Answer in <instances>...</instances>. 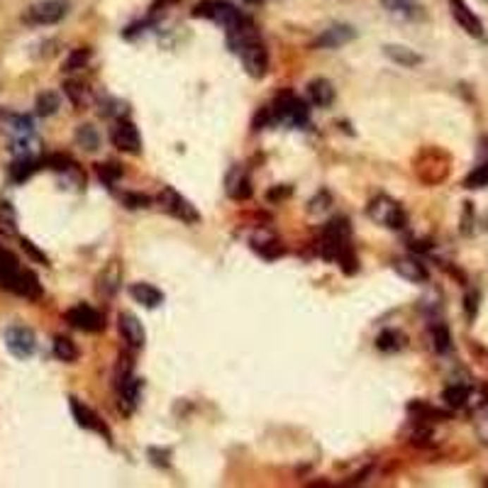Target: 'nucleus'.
Listing matches in <instances>:
<instances>
[{
	"instance_id": "f257e3e1",
	"label": "nucleus",
	"mask_w": 488,
	"mask_h": 488,
	"mask_svg": "<svg viewBox=\"0 0 488 488\" xmlns=\"http://www.w3.org/2000/svg\"><path fill=\"white\" fill-rule=\"evenodd\" d=\"M159 205H161L164 213H169L171 217H176V220L185 222V225L200 222V213L195 210V205L190 203L185 195L178 193L176 188H171V185H164L161 188V193H159Z\"/></svg>"
},
{
	"instance_id": "f03ea898",
	"label": "nucleus",
	"mask_w": 488,
	"mask_h": 488,
	"mask_svg": "<svg viewBox=\"0 0 488 488\" xmlns=\"http://www.w3.org/2000/svg\"><path fill=\"white\" fill-rule=\"evenodd\" d=\"M193 18H208L213 23L222 25L225 30H232L244 20L240 10L232 3H227V0H203V3H198L193 8Z\"/></svg>"
},
{
	"instance_id": "7ed1b4c3",
	"label": "nucleus",
	"mask_w": 488,
	"mask_h": 488,
	"mask_svg": "<svg viewBox=\"0 0 488 488\" xmlns=\"http://www.w3.org/2000/svg\"><path fill=\"white\" fill-rule=\"evenodd\" d=\"M272 115H274V120H279V122H286V125H291V127H300L307 122V105L298 98V95L286 91L276 98Z\"/></svg>"
},
{
	"instance_id": "20e7f679",
	"label": "nucleus",
	"mask_w": 488,
	"mask_h": 488,
	"mask_svg": "<svg viewBox=\"0 0 488 488\" xmlns=\"http://www.w3.org/2000/svg\"><path fill=\"white\" fill-rule=\"evenodd\" d=\"M369 217L376 222H381L384 227H391V230H401V227H405V213H403V208L396 203V200H391L389 195H379V198H374L369 203Z\"/></svg>"
},
{
	"instance_id": "39448f33",
	"label": "nucleus",
	"mask_w": 488,
	"mask_h": 488,
	"mask_svg": "<svg viewBox=\"0 0 488 488\" xmlns=\"http://www.w3.org/2000/svg\"><path fill=\"white\" fill-rule=\"evenodd\" d=\"M237 54H240V59L244 63V71H247L252 78H264V76H267V71H269V51L259 39L247 42V44L237 49Z\"/></svg>"
},
{
	"instance_id": "423d86ee",
	"label": "nucleus",
	"mask_w": 488,
	"mask_h": 488,
	"mask_svg": "<svg viewBox=\"0 0 488 488\" xmlns=\"http://www.w3.org/2000/svg\"><path fill=\"white\" fill-rule=\"evenodd\" d=\"M5 347L15 359H30L37 349V337L28 325H10L5 330Z\"/></svg>"
},
{
	"instance_id": "0eeeda50",
	"label": "nucleus",
	"mask_w": 488,
	"mask_h": 488,
	"mask_svg": "<svg viewBox=\"0 0 488 488\" xmlns=\"http://www.w3.org/2000/svg\"><path fill=\"white\" fill-rule=\"evenodd\" d=\"M66 10H68L66 0H42V3H35L32 8H28V13H25V23L56 25L59 20H63Z\"/></svg>"
},
{
	"instance_id": "6e6552de",
	"label": "nucleus",
	"mask_w": 488,
	"mask_h": 488,
	"mask_svg": "<svg viewBox=\"0 0 488 488\" xmlns=\"http://www.w3.org/2000/svg\"><path fill=\"white\" fill-rule=\"evenodd\" d=\"M66 322L71 327H76V330H83V332H100L105 327L103 322V315H100L95 307L91 305H73L66 310Z\"/></svg>"
},
{
	"instance_id": "1a4fd4ad",
	"label": "nucleus",
	"mask_w": 488,
	"mask_h": 488,
	"mask_svg": "<svg viewBox=\"0 0 488 488\" xmlns=\"http://www.w3.org/2000/svg\"><path fill=\"white\" fill-rule=\"evenodd\" d=\"M113 145L120 152H127V154L142 152V137H140V130L135 127V122L118 120V125L113 127Z\"/></svg>"
},
{
	"instance_id": "9d476101",
	"label": "nucleus",
	"mask_w": 488,
	"mask_h": 488,
	"mask_svg": "<svg viewBox=\"0 0 488 488\" xmlns=\"http://www.w3.org/2000/svg\"><path fill=\"white\" fill-rule=\"evenodd\" d=\"M118 330H120L122 339L127 342V347H132V349L145 347L147 332H145V327H142V322H140V317H137V315H132V312H120Z\"/></svg>"
},
{
	"instance_id": "9b49d317",
	"label": "nucleus",
	"mask_w": 488,
	"mask_h": 488,
	"mask_svg": "<svg viewBox=\"0 0 488 488\" xmlns=\"http://www.w3.org/2000/svg\"><path fill=\"white\" fill-rule=\"evenodd\" d=\"M225 190L232 200H249L252 198V178L244 166H232L225 178Z\"/></svg>"
},
{
	"instance_id": "f8f14e48",
	"label": "nucleus",
	"mask_w": 488,
	"mask_h": 488,
	"mask_svg": "<svg viewBox=\"0 0 488 488\" xmlns=\"http://www.w3.org/2000/svg\"><path fill=\"white\" fill-rule=\"evenodd\" d=\"M449 8H452L454 20L461 25V30L471 37H484V23L474 15V10L464 3V0H449Z\"/></svg>"
},
{
	"instance_id": "ddd939ff",
	"label": "nucleus",
	"mask_w": 488,
	"mask_h": 488,
	"mask_svg": "<svg viewBox=\"0 0 488 488\" xmlns=\"http://www.w3.org/2000/svg\"><path fill=\"white\" fill-rule=\"evenodd\" d=\"M68 403H71V413H73V417H76L78 427L93 429V432H100V434H105V437L110 439V432H108V427H105V422L100 420L98 415H95L91 408L83 405V403L78 401V398H68Z\"/></svg>"
},
{
	"instance_id": "4468645a",
	"label": "nucleus",
	"mask_w": 488,
	"mask_h": 488,
	"mask_svg": "<svg viewBox=\"0 0 488 488\" xmlns=\"http://www.w3.org/2000/svg\"><path fill=\"white\" fill-rule=\"evenodd\" d=\"M357 37V30L349 28V25H332L322 32L315 39V47H322V49H337V47H344Z\"/></svg>"
},
{
	"instance_id": "2eb2a0df",
	"label": "nucleus",
	"mask_w": 488,
	"mask_h": 488,
	"mask_svg": "<svg viewBox=\"0 0 488 488\" xmlns=\"http://www.w3.org/2000/svg\"><path fill=\"white\" fill-rule=\"evenodd\" d=\"M118 389H120V410L130 415V413L137 408V403H140L142 381L130 374V376H125V379L118 381Z\"/></svg>"
},
{
	"instance_id": "dca6fc26",
	"label": "nucleus",
	"mask_w": 488,
	"mask_h": 488,
	"mask_svg": "<svg viewBox=\"0 0 488 488\" xmlns=\"http://www.w3.org/2000/svg\"><path fill=\"white\" fill-rule=\"evenodd\" d=\"M394 269H396V274L401 276V279L410 281V283H422V281L429 279L425 264L417 262L415 257H401V259H396Z\"/></svg>"
},
{
	"instance_id": "f3484780",
	"label": "nucleus",
	"mask_w": 488,
	"mask_h": 488,
	"mask_svg": "<svg viewBox=\"0 0 488 488\" xmlns=\"http://www.w3.org/2000/svg\"><path fill=\"white\" fill-rule=\"evenodd\" d=\"M120 283H122V267L118 259H113V262L103 269V274L98 276V291L110 298V295L118 293Z\"/></svg>"
},
{
	"instance_id": "a211bd4d",
	"label": "nucleus",
	"mask_w": 488,
	"mask_h": 488,
	"mask_svg": "<svg viewBox=\"0 0 488 488\" xmlns=\"http://www.w3.org/2000/svg\"><path fill=\"white\" fill-rule=\"evenodd\" d=\"M130 295L145 307H159L164 303L161 291H159L157 286H152V283H145V281H140V283H132L130 286Z\"/></svg>"
},
{
	"instance_id": "6ab92c4d",
	"label": "nucleus",
	"mask_w": 488,
	"mask_h": 488,
	"mask_svg": "<svg viewBox=\"0 0 488 488\" xmlns=\"http://www.w3.org/2000/svg\"><path fill=\"white\" fill-rule=\"evenodd\" d=\"M307 93H310V100L317 108H327V105H332V100H335V88H332V83L327 81V78H315V81H310Z\"/></svg>"
},
{
	"instance_id": "aec40b11",
	"label": "nucleus",
	"mask_w": 488,
	"mask_h": 488,
	"mask_svg": "<svg viewBox=\"0 0 488 488\" xmlns=\"http://www.w3.org/2000/svg\"><path fill=\"white\" fill-rule=\"evenodd\" d=\"M384 54L389 56L391 61H396L398 66H417L422 61L420 54H415L413 49L408 47H401V44H386L384 47Z\"/></svg>"
},
{
	"instance_id": "412c9836",
	"label": "nucleus",
	"mask_w": 488,
	"mask_h": 488,
	"mask_svg": "<svg viewBox=\"0 0 488 488\" xmlns=\"http://www.w3.org/2000/svg\"><path fill=\"white\" fill-rule=\"evenodd\" d=\"M384 8L394 15H401V18H408V20H415V18H422V8L415 3V0H381Z\"/></svg>"
},
{
	"instance_id": "4be33fe9",
	"label": "nucleus",
	"mask_w": 488,
	"mask_h": 488,
	"mask_svg": "<svg viewBox=\"0 0 488 488\" xmlns=\"http://www.w3.org/2000/svg\"><path fill=\"white\" fill-rule=\"evenodd\" d=\"M35 171H37V161H35L32 157H18V159H15L13 166H10V176H13L15 183L28 181V178H30Z\"/></svg>"
},
{
	"instance_id": "5701e85b",
	"label": "nucleus",
	"mask_w": 488,
	"mask_h": 488,
	"mask_svg": "<svg viewBox=\"0 0 488 488\" xmlns=\"http://www.w3.org/2000/svg\"><path fill=\"white\" fill-rule=\"evenodd\" d=\"M54 354H56V359H59V362L71 364V362H76V359H78V347L73 344V339H68L63 335H56L54 337Z\"/></svg>"
},
{
	"instance_id": "b1692460",
	"label": "nucleus",
	"mask_w": 488,
	"mask_h": 488,
	"mask_svg": "<svg viewBox=\"0 0 488 488\" xmlns=\"http://www.w3.org/2000/svg\"><path fill=\"white\" fill-rule=\"evenodd\" d=\"M59 105H61V98L54 91H44L37 95V115H42V118L54 115L59 110Z\"/></svg>"
},
{
	"instance_id": "393cba45",
	"label": "nucleus",
	"mask_w": 488,
	"mask_h": 488,
	"mask_svg": "<svg viewBox=\"0 0 488 488\" xmlns=\"http://www.w3.org/2000/svg\"><path fill=\"white\" fill-rule=\"evenodd\" d=\"M469 396H471L469 386H461V384L449 386V389H444V394H442L444 403H447L449 408H464L466 401H469Z\"/></svg>"
},
{
	"instance_id": "a878e982",
	"label": "nucleus",
	"mask_w": 488,
	"mask_h": 488,
	"mask_svg": "<svg viewBox=\"0 0 488 488\" xmlns=\"http://www.w3.org/2000/svg\"><path fill=\"white\" fill-rule=\"evenodd\" d=\"M76 142L83 147L86 152H95L100 147V135L93 125H81L76 130Z\"/></svg>"
},
{
	"instance_id": "bb28decb",
	"label": "nucleus",
	"mask_w": 488,
	"mask_h": 488,
	"mask_svg": "<svg viewBox=\"0 0 488 488\" xmlns=\"http://www.w3.org/2000/svg\"><path fill=\"white\" fill-rule=\"evenodd\" d=\"M63 93L68 95V100H71L78 110L86 108V103H88L86 86H81V83H76V81H66V83H63Z\"/></svg>"
},
{
	"instance_id": "cd10ccee",
	"label": "nucleus",
	"mask_w": 488,
	"mask_h": 488,
	"mask_svg": "<svg viewBox=\"0 0 488 488\" xmlns=\"http://www.w3.org/2000/svg\"><path fill=\"white\" fill-rule=\"evenodd\" d=\"M376 347H379L381 352H398V349L403 347V335L396 330H384L379 335V339H376Z\"/></svg>"
},
{
	"instance_id": "c85d7f7f",
	"label": "nucleus",
	"mask_w": 488,
	"mask_h": 488,
	"mask_svg": "<svg viewBox=\"0 0 488 488\" xmlns=\"http://www.w3.org/2000/svg\"><path fill=\"white\" fill-rule=\"evenodd\" d=\"M0 232L3 235H15L18 232V217L10 203H0Z\"/></svg>"
},
{
	"instance_id": "c756f323",
	"label": "nucleus",
	"mask_w": 488,
	"mask_h": 488,
	"mask_svg": "<svg viewBox=\"0 0 488 488\" xmlns=\"http://www.w3.org/2000/svg\"><path fill=\"white\" fill-rule=\"evenodd\" d=\"M88 59H91V49H73L71 54H68V59L63 61V71H78V68H83L88 63Z\"/></svg>"
},
{
	"instance_id": "7c9ffc66",
	"label": "nucleus",
	"mask_w": 488,
	"mask_h": 488,
	"mask_svg": "<svg viewBox=\"0 0 488 488\" xmlns=\"http://www.w3.org/2000/svg\"><path fill=\"white\" fill-rule=\"evenodd\" d=\"M322 237H344V240H349V222L344 217H335L325 225Z\"/></svg>"
},
{
	"instance_id": "2f4dec72",
	"label": "nucleus",
	"mask_w": 488,
	"mask_h": 488,
	"mask_svg": "<svg viewBox=\"0 0 488 488\" xmlns=\"http://www.w3.org/2000/svg\"><path fill=\"white\" fill-rule=\"evenodd\" d=\"M464 185L466 188H484V185H488V161H484L481 166H476L474 171L466 176Z\"/></svg>"
},
{
	"instance_id": "473e14b6",
	"label": "nucleus",
	"mask_w": 488,
	"mask_h": 488,
	"mask_svg": "<svg viewBox=\"0 0 488 488\" xmlns=\"http://www.w3.org/2000/svg\"><path fill=\"white\" fill-rule=\"evenodd\" d=\"M432 339H434V349L437 352H449V347H452V337H449V330L444 325H434L432 327Z\"/></svg>"
},
{
	"instance_id": "72a5a7b5",
	"label": "nucleus",
	"mask_w": 488,
	"mask_h": 488,
	"mask_svg": "<svg viewBox=\"0 0 488 488\" xmlns=\"http://www.w3.org/2000/svg\"><path fill=\"white\" fill-rule=\"evenodd\" d=\"M95 171H98L100 181H105L110 185H113L122 176V169L118 166V164H98V166H95Z\"/></svg>"
},
{
	"instance_id": "f704fd0d",
	"label": "nucleus",
	"mask_w": 488,
	"mask_h": 488,
	"mask_svg": "<svg viewBox=\"0 0 488 488\" xmlns=\"http://www.w3.org/2000/svg\"><path fill=\"white\" fill-rule=\"evenodd\" d=\"M122 203H125L130 210H137V208H150L152 198L145 193H125L122 195Z\"/></svg>"
},
{
	"instance_id": "c9c22d12",
	"label": "nucleus",
	"mask_w": 488,
	"mask_h": 488,
	"mask_svg": "<svg viewBox=\"0 0 488 488\" xmlns=\"http://www.w3.org/2000/svg\"><path fill=\"white\" fill-rule=\"evenodd\" d=\"M254 247H257V252L262 254L264 259H276L283 254V247H281V242H276V240L267 242V244H254Z\"/></svg>"
},
{
	"instance_id": "e433bc0d",
	"label": "nucleus",
	"mask_w": 488,
	"mask_h": 488,
	"mask_svg": "<svg viewBox=\"0 0 488 488\" xmlns=\"http://www.w3.org/2000/svg\"><path fill=\"white\" fill-rule=\"evenodd\" d=\"M20 244H23V249L30 254L32 259H35V262H39V264H44V267H49V259H47V254L39 252V249H37L30 240H25V237H23V240H20Z\"/></svg>"
},
{
	"instance_id": "4c0bfd02",
	"label": "nucleus",
	"mask_w": 488,
	"mask_h": 488,
	"mask_svg": "<svg viewBox=\"0 0 488 488\" xmlns=\"http://www.w3.org/2000/svg\"><path fill=\"white\" fill-rule=\"evenodd\" d=\"M330 205V195L327 193H320V198H312L310 203V213H322V210Z\"/></svg>"
},
{
	"instance_id": "58836bf2",
	"label": "nucleus",
	"mask_w": 488,
	"mask_h": 488,
	"mask_svg": "<svg viewBox=\"0 0 488 488\" xmlns=\"http://www.w3.org/2000/svg\"><path fill=\"white\" fill-rule=\"evenodd\" d=\"M291 195V188L288 185H283V188H272L269 190V200H283Z\"/></svg>"
},
{
	"instance_id": "ea45409f",
	"label": "nucleus",
	"mask_w": 488,
	"mask_h": 488,
	"mask_svg": "<svg viewBox=\"0 0 488 488\" xmlns=\"http://www.w3.org/2000/svg\"><path fill=\"white\" fill-rule=\"evenodd\" d=\"M476 300H479L476 293L466 295V315H469V320H474V315H476Z\"/></svg>"
},
{
	"instance_id": "a19ab883",
	"label": "nucleus",
	"mask_w": 488,
	"mask_h": 488,
	"mask_svg": "<svg viewBox=\"0 0 488 488\" xmlns=\"http://www.w3.org/2000/svg\"><path fill=\"white\" fill-rule=\"evenodd\" d=\"M171 3H178V0H154V5H152V13H157L159 8H166V5H171Z\"/></svg>"
},
{
	"instance_id": "79ce46f5",
	"label": "nucleus",
	"mask_w": 488,
	"mask_h": 488,
	"mask_svg": "<svg viewBox=\"0 0 488 488\" xmlns=\"http://www.w3.org/2000/svg\"><path fill=\"white\" fill-rule=\"evenodd\" d=\"M242 3H249V5H257V3H262V0H242Z\"/></svg>"
},
{
	"instance_id": "37998d69",
	"label": "nucleus",
	"mask_w": 488,
	"mask_h": 488,
	"mask_svg": "<svg viewBox=\"0 0 488 488\" xmlns=\"http://www.w3.org/2000/svg\"><path fill=\"white\" fill-rule=\"evenodd\" d=\"M0 249H3V247H0Z\"/></svg>"
}]
</instances>
